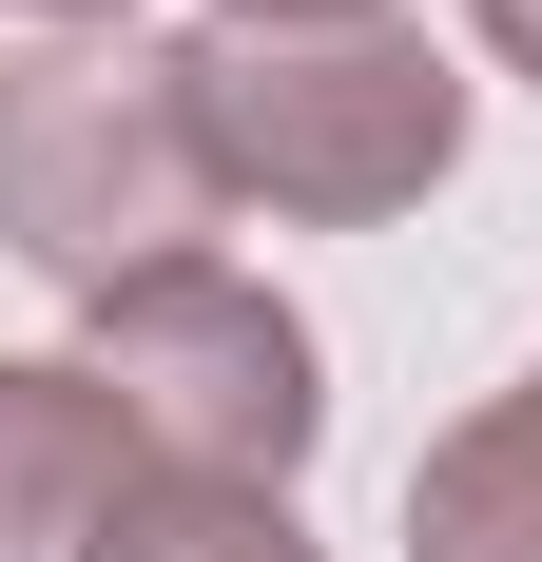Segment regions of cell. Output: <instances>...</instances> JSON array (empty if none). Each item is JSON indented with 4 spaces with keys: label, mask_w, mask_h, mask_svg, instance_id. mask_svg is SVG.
Listing matches in <instances>:
<instances>
[{
    "label": "cell",
    "mask_w": 542,
    "mask_h": 562,
    "mask_svg": "<svg viewBox=\"0 0 542 562\" xmlns=\"http://www.w3.org/2000/svg\"><path fill=\"white\" fill-rule=\"evenodd\" d=\"M233 214L214 136H194V40H39L0 58V252L39 291H156Z\"/></svg>",
    "instance_id": "cell-1"
},
{
    "label": "cell",
    "mask_w": 542,
    "mask_h": 562,
    "mask_svg": "<svg viewBox=\"0 0 542 562\" xmlns=\"http://www.w3.org/2000/svg\"><path fill=\"white\" fill-rule=\"evenodd\" d=\"M194 136L233 214L291 233H387L465 175V78L427 20H214L194 40Z\"/></svg>",
    "instance_id": "cell-2"
},
{
    "label": "cell",
    "mask_w": 542,
    "mask_h": 562,
    "mask_svg": "<svg viewBox=\"0 0 542 562\" xmlns=\"http://www.w3.org/2000/svg\"><path fill=\"white\" fill-rule=\"evenodd\" d=\"M78 369H98L116 427L156 447V485H291V465L329 447L310 311L271 272H233V252H194V272H156V291H98V311H78Z\"/></svg>",
    "instance_id": "cell-3"
},
{
    "label": "cell",
    "mask_w": 542,
    "mask_h": 562,
    "mask_svg": "<svg viewBox=\"0 0 542 562\" xmlns=\"http://www.w3.org/2000/svg\"><path fill=\"white\" fill-rule=\"evenodd\" d=\"M156 447L116 427V389L78 349H0V562H116Z\"/></svg>",
    "instance_id": "cell-4"
},
{
    "label": "cell",
    "mask_w": 542,
    "mask_h": 562,
    "mask_svg": "<svg viewBox=\"0 0 542 562\" xmlns=\"http://www.w3.org/2000/svg\"><path fill=\"white\" fill-rule=\"evenodd\" d=\"M407 562H542V369L407 465Z\"/></svg>",
    "instance_id": "cell-5"
},
{
    "label": "cell",
    "mask_w": 542,
    "mask_h": 562,
    "mask_svg": "<svg viewBox=\"0 0 542 562\" xmlns=\"http://www.w3.org/2000/svg\"><path fill=\"white\" fill-rule=\"evenodd\" d=\"M116 562H329V543L291 524V485H136Z\"/></svg>",
    "instance_id": "cell-6"
},
{
    "label": "cell",
    "mask_w": 542,
    "mask_h": 562,
    "mask_svg": "<svg viewBox=\"0 0 542 562\" xmlns=\"http://www.w3.org/2000/svg\"><path fill=\"white\" fill-rule=\"evenodd\" d=\"M465 40H485L504 78H542V0H465Z\"/></svg>",
    "instance_id": "cell-7"
},
{
    "label": "cell",
    "mask_w": 542,
    "mask_h": 562,
    "mask_svg": "<svg viewBox=\"0 0 542 562\" xmlns=\"http://www.w3.org/2000/svg\"><path fill=\"white\" fill-rule=\"evenodd\" d=\"M0 20H39V40H136V0H0Z\"/></svg>",
    "instance_id": "cell-8"
},
{
    "label": "cell",
    "mask_w": 542,
    "mask_h": 562,
    "mask_svg": "<svg viewBox=\"0 0 542 562\" xmlns=\"http://www.w3.org/2000/svg\"><path fill=\"white\" fill-rule=\"evenodd\" d=\"M214 20H387V0H214Z\"/></svg>",
    "instance_id": "cell-9"
}]
</instances>
